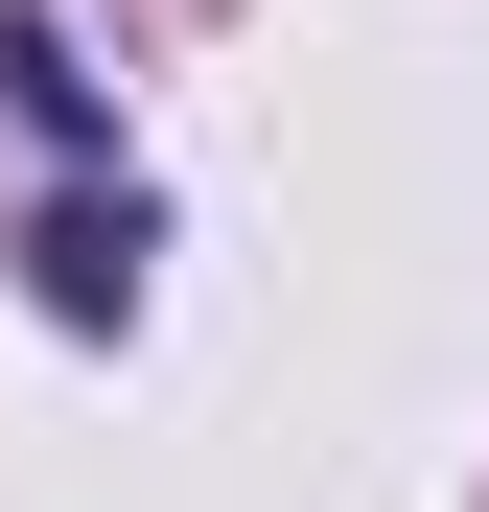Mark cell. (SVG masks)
<instances>
[{"mask_svg":"<svg viewBox=\"0 0 489 512\" xmlns=\"http://www.w3.org/2000/svg\"><path fill=\"white\" fill-rule=\"evenodd\" d=\"M140 256H163V210H140V187H70V210L24 233V280H47L70 326H117V303H140Z\"/></svg>","mask_w":489,"mask_h":512,"instance_id":"1","label":"cell"}]
</instances>
